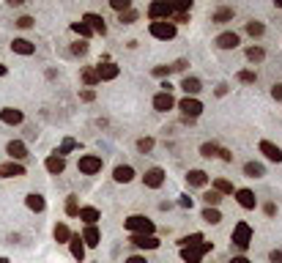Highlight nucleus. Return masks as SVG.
<instances>
[{
  "label": "nucleus",
  "instance_id": "14",
  "mask_svg": "<svg viewBox=\"0 0 282 263\" xmlns=\"http://www.w3.org/2000/svg\"><path fill=\"white\" fill-rule=\"evenodd\" d=\"M173 96H170V93H156V96H154V107L156 110H159V113H167V110H173Z\"/></svg>",
  "mask_w": 282,
  "mask_h": 263
},
{
  "label": "nucleus",
  "instance_id": "27",
  "mask_svg": "<svg viewBox=\"0 0 282 263\" xmlns=\"http://www.w3.org/2000/svg\"><path fill=\"white\" fill-rule=\"evenodd\" d=\"M25 203H28V208H31V211H44V206H47L44 197L36 195V192H33V195H28V197H25Z\"/></svg>",
  "mask_w": 282,
  "mask_h": 263
},
{
  "label": "nucleus",
  "instance_id": "39",
  "mask_svg": "<svg viewBox=\"0 0 282 263\" xmlns=\"http://www.w3.org/2000/svg\"><path fill=\"white\" fill-rule=\"evenodd\" d=\"M66 214H69V217H77V214H80L77 197H69V200H66Z\"/></svg>",
  "mask_w": 282,
  "mask_h": 263
},
{
  "label": "nucleus",
  "instance_id": "58",
  "mask_svg": "<svg viewBox=\"0 0 282 263\" xmlns=\"http://www.w3.org/2000/svg\"><path fill=\"white\" fill-rule=\"evenodd\" d=\"M230 263H249V260H246V258H244V255H238V258H233Z\"/></svg>",
  "mask_w": 282,
  "mask_h": 263
},
{
  "label": "nucleus",
  "instance_id": "44",
  "mask_svg": "<svg viewBox=\"0 0 282 263\" xmlns=\"http://www.w3.org/2000/svg\"><path fill=\"white\" fill-rule=\"evenodd\" d=\"M74 145H77V143H74V140H63V145H61V148L55 151V154H58V156H63V154H69V151H72Z\"/></svg>",
  "mask_w": 282,
  "mask_h": 263
},
{
  "label": "nucleus",
  "instance_id": "25",
  "mask_svg": "<svg viewBox=\"0 0 282 263\" xmlns=\"http://www.w3.org/2000/svg\"><path fill=\"white\" fill-rule=\"evenodd\" d=\"M69 244H72V255L77 260H82L85 258V244H82V236H72L69 238Z\"/></svg>",
  "mask_w": 282,
  "mask_h": 263
},
{
  "label": "nucleus",
  "instance_id": "12",
  "mask_svg": "<svg viewBox=\"0 0 282 263\" xmlns=\"http://www.w3.org/2000/svg\"><path fill=\"white\" fill-rule=\"evenodd\" d=\"M82 22H85L93 33H99V36H104V33H107V25H104V20L99 14H85V20H82Z\"/></svg>",
  "mask_w": 282,
  "mask_h": 263
},
{
  "label": "nucleus",
  "instance_id": "15",
  "mask_svg": "<svg viewBox=\"0 0 282 263\" xmlns=\"http://www.w3.org/2000/svg\"><path fill=\"white\" fill-rule=\"evenodd\" d=\"M236 200H238V206H241V208H255V192H252V189H238L236 192Z\"/></svg>",
  "mask_w": 282,
  "mask_h": 263
},
{
  "label": "nucleus",
  "instance_id": "34",
  "mask_svg": "<svg viewBox=\"0 0 282 263\" xmlns=\"http://www.w3.org/2000/svg\"><path fill=\"white\" fill-rule=\"evenodd\" d=\"M263 31H266L263 22H246V33H249V36H263Z\"/></svg>",
  "mask_w": 282,
  "mask_h": 263
},
{
  "label": "nucleus",
  "instance_id": "41",
  "mask_svg": "<svg viewBox=\"0 0 282 263\" xmlns=\"http://www.w3.org/2000/svg\"><path fill=\"white\" fill-rule=\"evenodd\" d=\"M110 6H113L118 14H123V11H129V6H132V3H129V0H110Z\"/></svg>",
  "mask_w": 282,
  "mask_h": 263
},
{
  "label": "nucleus",
  "instance_id": "2",
  "mask_svg": "<svg viewBox=\"0 0 282 263\" xmlns=\"http://www.w3.org/2000/svg\"><path fill=\"white\" fill-rule=\"evenodd\" d=\"M151 36H154V39H162V42H170V39H175V25H173L170 20L151 22Z\"/></svg>",
  "mask_w": 282,
  "mask_h": 263
},
{
  "label": "nucleus",
  "instance_id": "31",
  "mask_svg": "<svg viewBox=\"0 0 282 263\" xmlns=\"http://www.w3.org/2000/svg\"><path fill=\"white\" fill-rule=\"evenodd\" d=\"M246 58H249L252 63H260L263 58H266V52H263L260 47H249V50H246Z\"/></svg>",
  "mask_w": 282,
  "mask_h": 263
},
{
  "label": "nucleus",
  "instance_id": "60",
  "mask_svg": "<svg viewBox=\"0 0 282 263\" xmlns=\"http://www.w3.org/2000/svg\"><path fill=\"white\" fill-rule=\"evenodd\" d=\"M277 9H282V0H277Z\"/></svg>",
  "mask_w": 282,
  "mask_h": 263
},
{
  "label": "nucleus",
  "instance_id": "13",
  "mask_svg": "<svg viewBox=\"0 0 282 263\" xmlns=\"http://www.w3.org/2000/svg\"><path fill=\"white\" fill-rule=\"evenodd\" d=\"M216 47H219V50H236V47H238V36L233 31L219 33V36H216Z\"/></svg>",
  "mask_w": 282,
  "mask_h": 263
},
{
  "label": "nucleus",
  "instance_id": "18",
  "mask_svg": "<svg viewBox=\"0 0 282 263\" xmlns=\"http://www.w3.org/2000/svg\"><path fill=\"white\" fill-rule=\"evenodd\" d=\"M11 50L20 52V55H33V52H36V47L28 42V39H14V42H11Z\"/></svg>",
  "mask_w": 282,
  "mask_h": 263
},
{
  "label": "nucleus",
  "instance_id": "42",
  "mask_svg": "<svg viewBox=\"0 0 282 263\" xmlns=\"http://www.w3.org/2000/svg\"><path fill=\"white\" fill-rule=\"evenodd\" d=\"M134 20H137V11H132V9H129V11H123V14H121V25H132Z\"/></svg>",
  "mask_w": 282,
  "mask_h": 263
},
{
  "label": "nucleus",
  "instance_id": "20",
  "mask_svg": "<svg viewBox=\"0 0 282 263\" xmlns=\"http://www.w3.org/2000/svg\"><path fill=\"white\" fill-rule=\"evenodd\" d=\"M132 244H137L143 249H156L159 247V238L156 236H132Z\"/></svg>",
  "mask_w": 282,
  "mask_h": 263
},
{
  "label": "nucleus",
  "instance_id": "50",
  "mask_svg": "<svg viewBox=\"0 0 282 263\" xmlns=\"http://www.w3.org/2000/svg\"><path fill=\"white\" fill-rule=\"evenodd\" d=\"M17 25H20V28H31L33 20H31V17H20V20H17Z\"/></svg>",
  "mask_w": 282,
  "mask_h": 263
},
{
  "label": "nucleus",
  "instance_id": "35",
  "mask_svg": "<svg viewBox=\"0 0 282 263\" xmlns=\"http://www.w3.org/2000/svg\"><path fill=\"white\" fill-rule=\"evenodd\" d=\"M233 20V9H219L214 14V22H230Z\"/></svg>",
  "mask_w": 282,
  "mask_h": 263
},
{
  "label": "nucleus",
  "instance_id": "40",
  "mask_svg": "<svg viewBox=\"0 0 282 263\" xmlns=\"http://www.w3.org/2000/svg\"><path fill=\"white\" fill-rule=\"evenodd\" d=\"M216 151H219V145H214V143H203V145H200V154H203V156H208V159L216 154Z\"/></svg>",
  "mask_w": 282,
  "mask_h": 263
},
{
  "label": "nucleus",
  "instance_id": "32",
  "mask_svg": "<svg viewBox=\"0 0 282 263\" xmlns=\"http://www.w3.org/2000/svg\"><path fill=\"white\" fill-rule=\"evenodd\" d=\"M197 244H203V236H200V233H192V236L181 238V247H197Z\"/></svg>",
  "mask_w": 282,
  "mask_h": 263
},
{
  "label": "nucleus",
  "instance_id": "48",
  "mask_svg": "<svg viewBox=\"0 0 282 263\" xmlns=\"http://www.w3.org/2000/svg\"><path fill=\"white\" fill-rule=\"evenodd\" d=\"M216 154H219V159H225V162H233V154H230L227 148H219Z\"/></svg>",
  "mask_w": 282,
  "mask_h": 263
},
{
  "label": "nucleus",
  "instance_id": "1",
  "mask_svg": "<svg viewBox=\"0 0 282 263\" xmlns=\"http://www.w3.org/2000/svg\"><path fill=\"white\" fill-rule=\"evenodd\" d=\"M126 230L134 233V236H154V222L140 217V214H134V217L126 219Z\"/></svg>",
  "mask_w": 282,
  "mask_h": 263
},
{
  "label": "nucleus",
  "instance_id": "3",
  "mask_svg": "<svg viewBox=\"0 0 282 263\" xmlns=\"http://www.w3.org/2000/svg\"><path fill=\"white\" fill-rule=\"evenodd\" d=\"M252 241V227L246 225V222H238L236 227H233V244H236L238 249H246Z\"/></svg>",
  "mask_w": 282,
  "mask_h": 263
},
{
  "label": "nucleus",
  "instance_id": "9",
  "mask_svg": "<svg viewBox=\"0 0 282 263\" xmlns=\"http://www.w3.org/2000/svg\"><path fill=\"white\" fill-rule=\"evenodd\" d=\"M164 184V170L162 167H151L148 173H145V186H151V189H159Z\"/></svg>",
  "mask_w": 282,
  "mask_h": 263
},
{
  "label": "nucleus",
  "instance_id": "8",
  "mask_svg": "<svg viewBox=\"0 0 282 263\" xmlns=\"http://www.w3.org/2000/svg\"><path fill=\"white\" fill-rule=\"evenodd\" d=\"M260 154L271 162H282V148L274 143H268V140H260Z\"/></svg>",
  "mask_w": 282,
  "mask_h": 263
},
{
  "label": "nucleus",
  "instance_id": "37",
  "mask_svg": "<svg viewBox=\"0 0 282 263\" xmlns=\"http://www.w3.org/2000/svg\"><path fill=\"white\" fill-rule=\"evenodd\" d=\"M203 200L208 203V208H211V206H216V203L222 200V195H219L216 189H211V192H205V195H203Z\"/></svg>",
  "mask_w": 282,
  "mask_h": 263
},
{
  "label": "nucleus",
  "instance_id": "10",
  "mask_svg": "<svg viewBox=\"0 0 282 263\" xmlns=\"http://www.w3.org/2000/svg\"><path fill=\"white\" fill-rule=\"evenodd\" d=\"M6 151H9L11 162H20V159H25V156H28V148H25V143H22V140H11Z\"/></svg>",
  "mask_w": 282,
  "mask_h": 263
},
{
  "label": "nucleus",
  "instance_id": "5",
  "mask_svg": "<svg viewBox=\"0 0 282 263\" xmlns=\"http://www.w3.org/2000/svg\"><path fill=\"white\" fill-rule=\"evenodd\" d=\"M148 17H151L154 22L170 20V17H173V6H170V3H151V6H148Z\"/></svg>",
  "mask_w": 282,
  "mask_h": 263
},
{
  "label": "nucleus",
  "instance_id": "45",
  "mask_svg": "<svg viewBox=\"0 0 282 263\" xmlns=\"http://www.w3.org/2000/svg\"><path fill=\"white\" fill-rule=\"evenodd\" d=\"M238 80H241V83H246V85H249V83H255V72H238Z\"/></svg>",
  "mask_w": 282,
  "mask_h": 263
},
{
  "label": "nucleus",
  "instance_id": "38",
  "mask_svg": "<svg viewBox=\"0 0 282 263\" xmlns=\"http://www.w3.org/2000/svg\"><path fill=\"white\" fill-rule=\"evenodd\" d=\"M72 31H74V33H80L82 39H88V36H91V33H93L91 28L85 25V22H74V25H72Z\"/></svg>",
  "mask_w": 282,
  "mask_h": 263
},
{
  "label": "nucleus",
  "instance_id": "55",
  "mask_svg": "<svg viewBox=\"0 0 282 263\" xmlns=\"http://www.w3.org/2000/svg\"><path fill=\"white\" fill-rule=\"evenodd\" d=\"M181 206H184V208H192V197H189V195H181Z\"/></svg>",
  "mask_w": 282,
  "mask_h": 263
},
{
  "label": "nucleus",
  "instance_id": "36",
  "mask_svg": "<svg viewBox=\"0 0 282 263\" xmlns=\"http://www.w3.org/2000/svg\"><path fill=\"white\" fill-rule=\"evenodd\" d=\"M82 80H85V85H96V83H99L96 69H85V72H82Z\"/></svg>",
  "mask_w": 282,
  "mask_h": 263
},
{
  "label": "nucleus",
  "instance_id": "51",
  "mask_svg": "<svg viewBox=\"0 0 282 263\" xmlns=\"http://www.w3.org/2000/svg\"><path fill=\"white\" fill-rule=\"evenodd\" d=\"M268 260H271V263H282V249H274V252L268 255Z\"/></svg>",
  "mask_w": 282,
  "mask_h": 263
},
{
  "label": "nucleus",
  "instance_id": "28",
  "mask_svg": "<svg viewBox=\"0 0 282 263\" xmlns=\"http://www.w3.org/2000/svg\"><path fill=\"white\" fill-rule=\"evenodd\" d=\"M214 189L219 192V195H233V184L227 178H216L214 181Z\"/></svg>",
  "mask_w": 282,
  "mask_h": 263
},
{
  "label": "nucleus",
  "instance_id": "11",
  "mask_svg": "<svg viewBox=\"0 0 282 263\" xmlns=\"http://www.w3.org/2000/svg\"><path fill=\"white\" fill-rule=\"evenodd\" d=\"M17 175H25V167L20 162H6L0 165V178H17Z\"/></svg>",
  "mask_w": 282,
  "mask_h": 263
},
{
  "label": "nucleus",
  "instance_id": "57",
  "mask_svg": "<svg viewBox=\"0 0 282 263\" xmlns=\"http://www.w3.org/2000/svg\"><path fill=\"white\" fill-rule=\"evenodd\" d=\"M266 214H268V217H271V214H277V206H274V203H268V206H266Z\"/></svg>",
  "mask_w": 282,
  "mask_h": 263
},
{
  "label": "nucleus",
  "instance_id": "56",
  "mask_svg": "<svg viewBox=\"0 0 282 263\" xmlns=\"http://www.w3.org/2000/svg\"><path fill=\"white\" fill-rule=\"evenodd\" d=\"M126 263H148V260H145V258H140V255H132V258H129Z\"/></svg>",
  "mask_w": 282,
  "mask_h": 263
},
{
  "label": "nucleus",
  "instance_id": "54",
  "mask_svg": "<svg viewBox=\"0 0 282 263\" xmlns=\"http://www.w3.org/2000/svg\"><path fill=\"white\" fill-rule=\"evenodd\" d=\"M178 22H189V14H175L173 17V25H178Z\"/></svg>",
  "mask_w": 282,
  "mask_h": 263
},
{
  "label": "nucleus",
  "instance_id": "46",
  "mask_svg": "<svg viewBox=\"0 0 282 263\" xmlns=\"http://www.w3.org/2000/svg\"><path fill=\"white\" fill-rule=\"evenodd\" d=\"M170 72H173V66H156L154 69V77H167Z\"/></svg>",
  "mask_w": 282,
  "mask_h": 263
},
{
  "label": "nucleus",
  "instance_id": "19",
  "mask_svg": "<svg viewBox=\"0 0 282 263\" xmlns=\"http://www.w3.org/2000/svg\"><path fill=\"white\" fill-rule=\"evenodd\" d=\"M113 178L118 181V184H129V181L134 178V170L129 165H118L115 167V173H113Z\"/></svg>",
  "mask_w": 282,
  "mask_h": 263
},
{
  "label": "nucleus",
  "instance_id": "4",
  "mask_svg": "<svg viewBox=\"0 0 282 263\" xmlns=\"http://www.w3.org/2000/svg\"><path fill=\"white\" fill-rule=\"evenodd\" d=\"M211 249V244L208 241H203V244H197V247H181V258H184L186 263H200L203 260V255Z\"/></svg>",
  "mask_w": 282,
  "mask_h": 263
},
{
  "label": "nucleus",
  "instance_id": "30",
  "mask_svg": "<svg viewBox=\"0 0 282 263\" xmlns=\"http://www.w3.org/2000/svg\"><path fill=\"white\" fill-rule=\"evenodd\" d=\"M69 238H72V230H69L66 225H55V241H61V244H66Z\"/></svg>",
  "mask_w": 282,
  "mask_h": 263
},
{
  "label": "nucleus",
  "instance_id": "47",
  "mask_svg": "<svg viewBox=\"0 0 282 263\" xmlns=\"http://www.w3.org/2000/svg\"><path fill=\"white\" fill-rule=\"evenodd\" d=\"M72 52H74V55H85V52H88V44H85V42H77V44L72 47Z\"/></svg>",
  "mask_w": 282,
  "mask_h": 263
},
{
  "label": "nucleus",
  "instance_id": "23",
  "mask_svg": "<svg viewBox=\"0 0 282 263\" xmlns=\"http://www.w3.org/2000/svg\"><path fill=\"white\" fill-rule=\"evenodd\" d=\"M47 165V170L50 173H63V167H66V159H63V156H58V154H52L50 159L44 162Z\"/></svg>",
  "mask_w": 282,
  "mask_h": 263
},
{
  "label": "nucleus",
  "instance_id": "53",
  "mask_svg": "<svg viewBox=\"0 0 282 263\" xmlns=\"http://www.w3.org/2000/svg\"><path fill=\"white\" fill-rule=\"evenodd\" d=\"M184 69H186V61H184V58H181V61H175V63H173V72H184Z\"/></svg>",
  "mask_w": 282,
  "mask_h": 263
},
{
  "label": "nucleus",
  "instance_id": "52",
  "mask_svg": "<svg viewBox=\"0 0 282 263\" xmlns=\"http://www.w3.org/2000/svg\"><path fill=\"white\" fill-rule=\"evenodd\" d=\"M271 96H274V99H277V102H282V83L271 88Z\"/></svg>",
  "mask_w": 282,
  "mask_h": 263
},
{
  "label": "nucleus",
  "instance_id": "26",
  "mask_svg": "<svg viewBox=\"0 0 282 263\" xmlns=\"http://www.w3.org/2000/svg\"><path fill=\"white\" fill-rule=\"evenodd\" d=\"M186 181H189L192 186H205L208 184V175H205L203 170H189L186 173Z\"/></svg>",
  "mask_w": 282,
  "mask_h": 263
},
{
  "label": "nucleus",
  "instance_id": "29",
  "mask_svg": "<svg viewBox=\"0 0 282 263\" xmlns=\"http://www.w3.org/2000/svg\"><path fill=\"white\" fill-rule=\"evenodd\" d=\"M244 173L249 175V178H260V175H263V165H257V162H246Z\"/></svg>",
  "mask_w": 282,
  "mask_h": 263
},
{
  "label": "nucleus",
  "instance_id": "24",
  "mask_svg": "<svg viewBox=\"0 0 282 263\" xmlns=\"http://www.w3.org/2000/svg\"><path fill=\"white\" fill-rule=\"evenodd\" d=\"M80 219L85 222V225H96V222H99V211L93 206H85V208H80Z\"/></svg>",
  "mask_w": 282,
  "mask_h": 263
},
{
  "label": "nucleus",
  "instance_id": "17",
  "mask_svg": "<svg viewBox=\"0 0 282 263\" xmlns=\"http://www.w3.org/2000/svg\"><path fill=\"white\" fill-rule=\"evenodd\" d=\"M0 121H3V124H22V113L20 110H14V107H6V110H0Z\"/></svg>",
  "mask_w": 282,
  "mask_h": 263
},
{
  "label": "nucleus",
  "instance_id": "33",
  "mask_svg": "<svg viewBox=\"0 0 282 263\" xmlns=\"http://www.w3.org/2000/svg\"><path fill=\"white\" fill-rule=\"evenodd\" d=\"M203 219L211 222V225H216V222H222V214L216 211V208H205V211H203Z\"/></svg>",
  "mask_w": 282,
  "mask_h": 263
},
{
  "label": "nucleus",
  "instance_id": "16",
  "mask_svg": "<svg viewBox=\"0 0 282 263\" xmlns=\"http://www.w3.org/2000/svg\"><path fill=\"white\" fill-rule=\"evenodd\" d=\"M118 72H121V69L115 66V63H102V66H96L99 80H115V77H118Z\"/></svg>",
  "mask_w": 282,
  "mask_h": 263
},
{
  "label": "nucleus",
  "instance_id": "49",
  "mask_svg": "<svg viewBox=\"0 0 282 263\" xmlns=\"http://www.w3.org/2000/svg\"><path fill=\"white\" fill-rule=\"evenodd\" d=\"M93 99H96V93H93L91 88H85V91H82V102H93Z\"/></svg>",
  "mask_w": 282,
  "mask_h": 263
},
{
  "label": "nucleus",
  "instance_id": "7",
  "mask_svg": "<svg viewBox=\"0 0 282 263\" xmlns=\"http://www.w3.org/2000/svg\"><path fill=\"white\" fill-rule=\"evenodd\" d=\"M178 107H181V113H184L186 118H197V115L203 113V104L197 102V99H192V96L181 99V102H178Z\"/></svg>",
  "mask_w": 282,
  "mask_h": 263
},
{
  "label": "nucleus",
  "instance_id": "6",
  "mask_svg": "<svg viewBox=\"0 0 282 263\" xmlns=\"http://www.w3.org/2000/svg\"><path fill=\"white\" fill-rule=\"evenodd\" d=\"M102 170V156H93V154H85L80 159V173H85V175H93V173H99Z\"/></svg>",
  "mask_w": 282,
  "mask_h": 263
},
{
  "label": "nucleus",
  "instance_id": "43",
  "mask_svg": "<svg viewBox=\"0 0 282 263\" xmlns=\"http://www.w3.org/2000/svg\"><path fill=\"white\" fill-rule=\"evenodd\" d=\"M137 148L145 154V151H151V148H154V140H151V137H140V140H137Z\"/></svg>",
  "mask_w": 282,
  "mask_h": 263
},
{
  "label": "nucleus",
  "instance_id": "22",
  "mask_svg": "<svg viewBox=\"0 0 282 263\" xmlns=\"http://www.w3.org/2000/svg\"><path fill=\"white\" fill-rule=\"evenodd\" d=\"M99 230H96V225H88L85 227V233H82V244H88V247H96L99 244Z\"/></svg>",
  "mask_w": 282,
  "mask_h": 263
},
{
  "label": "nucleus",
  "instance_id": "21",
  "mask_svg": "<svg viewBox=\"0 0 282 263\" xmlns=\"http://www.w3.org/2000/svg\"><path fill=\"white\" fill-rule=\"evenodd\" d=\"M181 88H184V93H186V96H192V99H195V93H200V80H197V77H184V83H181Z\"/></svg>",
  "mask_w": 282,
  "mask_h": 263
},
{
  "label": "nucleus",
  "instance_id": "59",
  "mask_svg": "<svg viewBox=\"0 0 282 263\" xmlns=\"http://www.w3.org/2000/svg\"><path fill=\"white\" fill-rule=\"evenodd\" d=\"M6 72H9V69H6V66H3V63H0V77H3V74H6Z\"/></svg>",
  "mask_w": 282,
  "mask_h": 263
},
{
  "label": "nucleus",
  "instance_id": "61",
  "mask_svg": "<svg viewBox=\"0 0 282 263\" xmlns=\"http://www.w3.org/2000/svg\"><path fill=\"white\" fill-rule=\"evenodd\" d=\"M0 263H9V260H6V258H0Z\"/></svg>",
  "mask_w": 282,
  "mask_h": 263
}]
</instances>
